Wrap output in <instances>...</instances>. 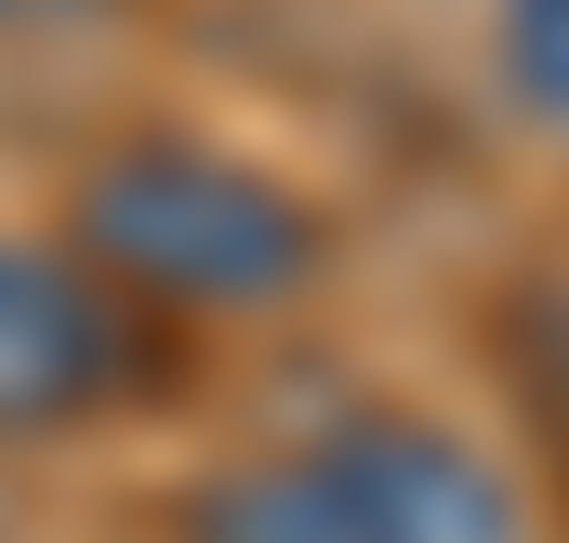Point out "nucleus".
<instances>
[{
    "label": "nucleus",
    "instance_id": "1",
    "mask_svg": "<svg viewBox=\"0 0 569 543\" xmlns=\"http://www.w3.org/2000/svg\"><path fill=\"white\" fill-rule=\"evenodd\" d=\"M67 253L146 318H279L331 278V213L239 146L120 134L67 199Z\"/></svg>",
    "mask_w": 569,
    "mask_h": 543
},
{
    "label": "nucleus",
    "instance_id": "4",
    "mask_svg": "<svg viewBox=\"0 0 569 543\" xmlns=\"http://www.w3.org/2000/svg\"><path fill=\"white\" fill-rule=\"evenodd\" d=\"M172 543H358V517L331 504L318 451L291 437V451H239V464L186 477V504H172Z\"/></svg>",
    "mask_w": 569,
    "mask_h": 543
},
{
    "label": "nucleus",
    "instance_id": "2",
    "mask_svg": "<svg viewBox=\"0 0 569 543\" xmlns=\"http://www.w3.org/2000/svg\"><path fill=\"white\" fill-rule=\"evenodd\" d=\"M146 372H159V318L133 292H107L53 239H0V451L133 411Z\"/></svg>",
    "mask_w": 569,
    "mask_h": 543
},
{
    "label": "nucleus",
    "instance_id": "5",
    "mask_svg": "<svg viewBox=\"0 0 569 543\" xmlns=\"http://www.w3.org/2000/svg\"><path fill=\"white\" fill-rule=\"evenodd\" d=\"M490 67L543 134H569V0H490Z\"/></svg>",
    "mask_w": 569,
    "mask_h": 543
},
{
    "label": "nucleus",
    "instance_id": "6",
    "mask_svg": "<svg viewBox=\"0 0 569 543\" xmlns=\"http://www.w3.org/2000/svg\"><path fill=\"white\" fill-rule=\"evenodd\" d=\"M13 13H27V27H53V13H107V0H0V27H13Z\"/></svg>",
    "mask_w": 569,
    "mask_h": 543
},
{
    "label": "nucleus",
    "instance_id": "3",
    "mask_svg": "<svg viewBox=\"0 0 569 543\" xmlns=\"http://www.w3.org/2000/svg\"><path fill=\"white\" fill-rule=\"evenodd\" d=\"M305 451H318L331 504L358 517V543H530V491L450 411L358 398V411H331V424H305Z\"/></svg>",
    "mask_w": 569,
    "mask_h": 543
}]
</instances>
